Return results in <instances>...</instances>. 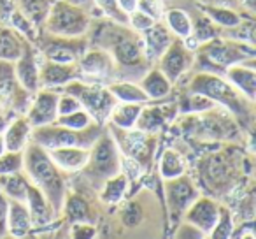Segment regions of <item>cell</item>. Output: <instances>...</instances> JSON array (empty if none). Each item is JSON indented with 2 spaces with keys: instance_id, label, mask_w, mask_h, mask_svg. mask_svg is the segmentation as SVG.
<instances>
[{
  "instance_id": "cell-51",
  "label": "cell",
  "mask_w": 256,
  "mask_h": 239,
  "mask_svg": "<svg viewBox=\"0 0 256 239\" xmlns=\"http://www.w3.org/2000/svg\"><path fill=\"white\" fill-rule=\"evenodd\" d=\"M8 214H9V199L0 190V239L8 237Z\"/></svg>"
},
{
  "instance_id": "cell-33",
  "label": "cell",
  "mask_w": 256,
  "mask_h": 239,
  "mask_svg": "<svg viewBox=\"0 0 256 239\" xmlns=\"http://www.w3.org/2000/svg\"><path fill=\"white\" fill-rule=\"evenodd\" d=\"M160 176L162 179H174L178 176L186 174V160L178 150L167 148L160 157Z\"/></svg>"
},
{
  "instance_id": "cell-35",
  "label": "cell",
  "mask_w": 256,
  "mask_h": 239,
  "mask_svg": "<svg viewBox=\"0 0 256 239\" xmlns=\"http://www.w3.org/2000/svg\"><path fill=\"white\" fill-rule=\"evenodd\" d=\"M26 186H28V178H26L23 171L14 172V174L0 176V190L11 200H22V202H25Z\"/></svg>"
},
{
  "instance_id": "cell-45",
  "label": "cell",
  "mask_w": 256,
  "mask_h": 239,
  "mask_svg": "<svg viewBox=\"0 0 256 239\" xmlns=\"http://www.w3.org/2000/svg\"><path fill=\"white\" fill-rule=\"evenodd\" d=\"M137 9L146 13L148 16H151L154 22H160L165 13L164 0H137Z\"/></svg>"
},
{
  "instance_id": "cell-46",
  "label": "cell",
  "mask_w": 256,
  "mask_h": 239,
  "mask_svg": "<svg viewBox=\"0 0 256 239\" xmlns=\"http://www.w3.org/2000/svg\"><path fill=\"white\" fill-rule=\"evenodd\" d=\"M153 23H154V20L151 18V16H148L146 13L139 11V9H136V11H132L130 15H128V27L139 34H142L144 30H148Z\"/></svg>"
},
{
  "instance_id": "cell-7",
  "label": "cell",
  "mask_w": 256,
  "mask_h": 239,
  "mask_svg": "<svg viewBox=\"0 0 256 239\" xmlns=\"http://www.w3.org/2000/svg\"><path fill=\"white\" fill-rule=\"evenodd\" d=\"M102 129H104L102 123H96V122H93L92 125L82 130H72L53 122V123H48V125L34 127L30 141L39 144L44 150H54V148H64V146H81L90 150V146L100 136Z\"/></svg>"
},
{
  "instance_id": "cell-17",
  "label": "cell",
  "mask_w": 256,
  "mask_h": 239,
  "mask_svg": "<svg viewBox=\"0 0 256 239\" xmlns=\"http://www.w3.org/2000/svg\"><path fill=\"white\" fill-rule=\"evenodd\" d=\"M220 206L221 204L214 200L212 197L198 195L190 204V207L184 211L181 220L190 221L198 230H202L206 237H209L210 230H212V227L218 221V216H220Z\"/></svg>"
},
{
  "instance_id": "cell-49",
  "label": "cell",
  "mask_w": 256,
  "mask_h": 239,
  "mask_svg": "<svg viewBox=\"0 0 256 239\" xmlns=\"http://www.w3.org/2000/svg\"><path fill=\"white\" fill-rule=\"evenodd\" d=\"M81 102L76 99L72 93H67L62 90L60 97H58V116L62 114H68V113H74V111L81 109Z\"/></svg>"
},
{
  "instance_id": "cell-3",
  "label": "cell",
  "mask_w": 256,
  "mask_h": 239,
  "mask_svg": "<svg viewBox=\"0 0 256 239\" xmlns=\"http://www.w3.org/2000/svg\"><path fill=\"white\" fill-rule=\"evenodd\" d=\"M188 92L198 93L212 100L216 106H221L246 125L252 123V104L248 100L223 74L210 71H200L190 79Z\"/></svg>"
},
{
  "instance_id": "cell-32",
  "label": "cell",
  "mask_w": 256,
  "mask_h": 239,
  "mask_svg": "<svg viewBox=\"0 0 256 239\" xmlns=\"http://www.w3.org/2000/svg\"><path fill=\"white\" fill-rule=\"evenodd\" d=\"M102 192H100V200L107 206H116L123 200L124 193L128 190V178L123 172H118L116 176H110L102 183Z\"/></svg>"
},
{
  "instance_id": "cell-44",
  "label": "cell",
  "mask_w": 256,
  "mask_h": 239,
  "mask_svg": "<svg viewBox=\"0 0 256 239\" xmlns=\"http://www.w3.org/2000/svg\"><path fill=\"white\" fill-rule=\"evenodd\" d=\"M23 171V151L6 150L0 155V176Z\"/></svg>"
},
{
  "instance_id": "cell-30",
  "label": "cell",
  "mask_w": 256,
  "mask_h": 239,
  "mask_svg": "<svg viewBox=\"0 0 256 239\" xmlns=\"http://www.w3.org/2000/svg\"><path fill=\"white\" fill-rule=\"evenodd\" d=\"M62 213L65 214L67 220L72 221H92L93 223V211L90 202L79 193H68L64 199Z\"/></svg>"
},
{
  "instance_id": "cell-29",
  "label": "cell",
  "mask_w": 256,
  "mask_h": 239,
  "mask_svg": "<svg viewBox=\"0 0 256 239\" xmlns=\"http://www.w3.org/2000/svg\"><path fill=\"white\" fill-rule=\"evenodd\" d=\"M109 92L114 95L118 102H136V104H148L151 102L139 83L126 81V79H116V81L107 85Z\"/></svg>"
},
{
  "instance_id": "cell-37",
  "label": "cell",
  "mask_w": 256,
  "mask_h": 239,
  "mask_svg": "<svg viewBox=\"0 0 256 239\" xmlns=\"http://www.w3.org/2000/svg\"><path fill=\"white\" fill-rule=\"evenodd\" d=\"M232 169L230 164L224 160L223 157L216 155V157H210V160L207 162V169H206V176L204 178L209 181V185L212 186H221V185H228L232 178Z\"/></svg>"
},
{
  "instance_id": "cell-40",
  "label": "cell",
  "mask_w": 256,
  "mask_h": 239,
  "mask_svg": "<svg viewBox=\"0 0 256 239\" xmlns=\"http://www.w3.org/2000/svg\"><path fill=\"white\" fill-rule=\"evenodd\" d=\"M216 104L212 100H209L207 97L198 95V93H186V99L182 102L178 104V111H181L182 114H195V113H204V111L214 109Z\"/></svg>"
},
{
  "instance_id": "cell-48",
  "label": "cell",
  "mask_w": 256,
  "mask_h": 239,
  "mask_svg": "<svg viewBox=\"0 0 256 239\" xmlns=\"http://www.w3.org/2000/svg\"><path fill=\"white\" fill-rule=\"evenodd\" d=\"M70 237L93 239V237H96V227L92 223V221H72Z\"/></svg>"
},
{
  "instance_id": "cell-55",
  "label": "cell",
  "mask_w": 256,
  "mask_h": 239,
  "mask_svg": "<svg viewBox=\"0 0 256 239\" xmlns=\"http://www.w3.org/2000/svg\"><path fill=\"white\" fill-rule=\"evenodd\" d=\"M6 150H8V148H6V141H4V136H2V134H0V155L4 153Z\"/></svg>"
},
{
  "instance_id": "cell-42",
  "label": "cell",
  "mask_w": 256,
  "mask_h": 239,
  "mask_svg": "<svg viewBox=\"0 0 256 239\" xmlns=\"http://www.w3.org/2000/svg\"><path fill=\"white\" fill-rule=\"evenodd\" d=\"M54 122L58 123V125H64L67 127V129H72V130H82L86 129V127L92 125L95 120L92 118V114L88 113L86 109H78L74 111V113H68V114H62V116H58Z\"/></svg>"
},
{
  "instance_id": "cell-18",
  "label": "cell",
  "mask_w": 256,
  "mask_h": 239,
  "mask_svg": "<svg viewBox=\"0 0 256 239\" xmlns=\"http://www.w3.org/2000/svg\"><path fill=\"white\" fill-rule=\"evenodd\" d=\"M25 204L30 211V216H32L34 228L50 227L51 223L56 221V218H60V214L54 211V207L51 206V202L42 193V190L37 188V186L30 181H28V186H26Z\"/></svg>"
},
{
  "instance_id": "cell-16",
  "label": "cell",
  "mask_w": 256,
  "mask_h": 239,
  "mask_svg": "<svg viewBox=\"0 0 256 239\" xmlns=\"http://www.w3.org/2000/svg\"><path fill=\"white\" fill-rule=\"evenodd\" d=\"M40 55L37 51V48L32 43L26 41L23 53L20 55V58L14 62V74L18 78L20 85L30 93H36L40 88V79H39V71H40Z\"/></svg>"
},
{
  "instance_id": "cell-10",
  "label": "cell",
  "mask_w": 256,
  "mask_h": 239,
  "mask_svg": "<svg viewBox=\"0 0 256 239\" xmlns=\"http://www.w3.org/2000/svg\"><path fill=\"white\" fill-rule=\"evenodd\" d=\"M32 95L34 93L26 92L20 85L12 62L0 60V111L8 113L9 116L25 114Z\"/></svg>"
},
{
  "instance_id": "cell-9",
  "label": "cell",
  "mask_w": 256,
  "mask_h": 239,
  "mask_svg": "<svg viewBox=\"0 0 256 239\" xmlns=\"http://www.w3.org/2000/svg\"><path fill=\"white\" fill-rule=\"evenodd\" d=\"M32 44L37 48L44 60L58 62V64H76L88 48V39L86 37H58L40 32L36 43Z\"/></svg>"
},
{
  "instance_id": "cell-21",
  "label": "cell",
  "mask_w": 256,
  "mask_h": 239,
  "mask_svg": "<svg viewBox=\"0 0 256 239\" xmlns=\"http://www.w3.org/2000/svg\"><path fill=\"white\" fill-rule=\"evenodd\" d=\"M142 43H144V53L150 62V65H154V62H158V58L162 57L165 50L168 48V44L174 41V34L167 29L164 22H154L148 30H144L142 34Z\"/></svg>"
},
{
  "instance_id": "cell-38",
  "label": "cell",
  "mask_w": 256,
  "mask_h": 239,
  "mask_svg": "<svg viewBox=\"0 0 256 239\" xmlns=\"http://www.w3.org/2000/svg\"><path fill=\"white\" fill-rule=\"evenodd\" d=\"M192 23H193V27H192V36H190V39H195L198 44H204V43H207V41L214 39V37L223 36L220 27L214 25L204 13H200V16L196 20L192 18Z\"/></svg>"
},
{
  "instance_id": "cell-27",
  "label": "cell",
  "mask_w": 256,
  "mask_h": 239,
  "mask_svg": "<svg viewBox=\"0 0 256 239\" xmlns=\"http://www.w3.org/2000/svg\"><path fill=\"white\" fill-rule=\"evenodd\" d=\"M144 104H136V102H118L110 111L107 122L110 127H116L121 130H132L136 129L137 118L140 114Z\"/></svg>"
},
{
  "instance_id": "cell-1",
  "label": "cell",
  "mask_w": 256,
  "mask_h": 239,
  "mask_svg": "<svg viewBox=\"0 0 256 239\" xmlns=\"http://www.w3.org/2000/svg\"><path fill=\"white\" fill-rule=\"evenodd\" d=\"M88 32H92V36H86L88 46L102 48L112 57L116 64V79H140L150 69V62L144 53L142 36L128 25L104 18L95 25L92 22Z\"/></svg>"
},
{
  "instance_id": "cell-43",
  "label": "cell",
  "mask_w": 256,
  "mask_h": 239,
  "mask_svg": "<svg viewBox=\"0 0 256 239\" xmlns=\"http://www.w3.org/2000/svg\"><path fill=\"white\" fill-rule=\"evenodd\" d=\"M98 9V13L107 20H112L121 25H128V15L121 11V8L118 6V0H93Z\"/></svg>"
},
{
  "instance_id": "cell-41",
  "label": "cell",
  "mask_w": 256,
  "mask_h": 239,
  "mask_svg": "<svg viewBox=\"0 0 256 239\" xmlns=\"http://www.w3.org/2000/svg\"><path fill=\"white\" fill-rule=\"evenodd\" d=\"M234 227H235V220H234V213H232L230 207L220 206V216H218V221L216 225L212 227L210 230L209 237L212 239H228L234 232Z\"/></svg>"
},
{
  "instance_id": "cell-34",
  "label": "cell",
  "mask_w": 256,
  "mask_h": 239,
  "mask_svg": "<svg viewBox=\"0 0 256 239\" xmlns=\"http://www.w3.org/2000/svg\"><path fill=\"white\" fill-rule=\"evenodd\" d=\"M202 13L214 23L216 27H220L221 30L235 29L237 25H240L244 20L237 11L230 8H218V6H204Z\"/></svg>"
},
{
  "instance_id": "cell-26",
  "label": "cell",
  "mask_w": 256,
  "mask_h": 239,
  "mask_svg": "<svg viewBox=\"0 0 256 239\" xmlns=\"http://www.w3.org/2000/svg\"><path fill=\"white\" fill-rule=\"evenodd\" d=\"M140 88L150 100H165L172 93V83L158 67H150L139 79Z\"/></svg>"
},
{
  "instance_id": "cell-31",
  "label": "cell",
  "mask_w": 256,
  "mask_h": 239,
  "mask_svg": "<svg viewBox=\"0 0 256 239\" xmlns=\"http://www.w3.org/2000/svg\"><path fill=\"white\" fill-rule=\"evenodd\" d=\"M164 23L167 29L174 34V37H179L182 41H188L192 36V16L181 8H170L168 11L164 13Z\"/></svg>"
},
{
  "instance_id": "cell-2",
  "label": "cell",
  "mask_w": 256,
  "mask_h": 239,
  "mask_svg": "<svg viewBox=\"0 0 256 239\" xmlns=\"http://www.w3.org/2000/svg\"><path fill=\"white\" fill-rule=\"evenodd\" d=\"M23 172L30 183L42 190L54 211L62 214L64 199L67 195L64 171L51 160L50 153L44 148L32 141L23 150Z\"/></svg>"
},
{
  "instance_id": "cell-22",
  "label": "cell",
  "mask_w": 256,
  "mask_h": 239,
  "mask_svg": "<svg viewBox=\"0 0 256 239\" xmlns=\"http://www.w3.org/2000/svg\"><path fill=\"white\" fill-rule=\"evenodd\" d=\"M223 76L246 97L248 100H256V69L254 62H244L235 64L224 69Z\"/></svg>"
},
{
  "instance_id": "cell-12",
  "label": "cell",
  "mask_w": 256,
  "mask_h": 239,
  "mask_svg": "<svg viewBox=\"0 0 256 239\" xmlns=\"http://www.w3.org/2000/svg\"><path fill=\"white\" fill-rule=\"evenodd\" d=\"M107 129L114 136L118 146L132 158V160H136L140 165H150L154 153V146H156V137H154L156 134L140 132L137 129L121 130L110 125H107Z\"/></svg>"
},
{
  "instance_id": "cell-50",
  "label": "cell",
  "mask_w": 256,
  "mask_h": 239,
  "mask_svg": "<svg viewBox=\"0 0 256 239\" xmlns=\"http://www.w3.org/2000/svg\"><path fill=\"white\" fill-rule=\"evenodd\" d=\"M174 237H178V239H204L206 234H204L202 230H198L195 225L190 223V221L179 220V225L174 230Z\"/></svg>"
},
{
  "instance_id": "cell-23",
  "label": "cell",
  "mask_w": 256,
  "mask_h": 239,
  "mask_svg": "<svg viewBox=\"0 0 256 239\" xmlns=\"http://www.w3.org/2000/svg\"><path fill=\"white\" fill-rule=\"evenodd\" d=\"M32 129L28 118L25 114H14L9 120L8 127L2 132L6 141V148L12 151H23L25 146L30 143V136H32Z\"/></svg>"
},
{
  "instance_id": "cell-28",
  "label": "cell",
  "mask_w": 256,
  "mask_h": 239,
  "mask_svg": "<svg viewBox=\"0 0 256 239\" xmlns=\"http://www.w3.org/2000/svg\"><path fill=\"white\" fill-rule=\"evenodd\" d=\"M26 39H23L14 29L9 25H0V60L14 64L23 53Z\"/></svg>"
},
{
  "instance_id": "cell-52",
  "label": "cell",
  "mask_w": 256,
  "mask_h": 239,
  "mask_svg": "<svg viewBox=\"0 0 256 239\" xmlns=\"http://www.w3.org/2000/svg\"><path fill=\"white\" fill-rule=\"evenodd\" d=\"M14 9H16V0H0V25H8Z\"/></svg>"
},
{
  "instance_id": "cell-8",
  "label": "cell",
  "mask_w": 256,
  "mask_h": 239,
  "mask_svg": "<svg viewBox=\"0 0 256 239\" xmlns=\"http://www.w3.org/2000/svg\"><path fill=\"white\" fill-rule=\"evenodd\" d=\"M64 92L72 93L81 102L82 109H86L96 123L106 125L112 107L118 104L114 95L109 92L106 85L98 83H88L82 79H74L64 86Z\"/></svg>"
},
{
  "instance_id": "cell-39",
  "label": "cell",
  "mask_w": 256,
  "mask_h": 239,
  "mask_svg": "<svg viewBox=\"0 0 256 239\" xmlns=\"http://www.w3.org/2000/svg\"><path fill=\"white\" fill-rule=\"evenodd\" d=\"M8 25L11 27V29H14L16 32L20 34V36L23 37V39H26L28 43H36V39L39 37L40 34V29L37 25H34L32 22H30L28 18H26L25 15H23L22 11H20L18 8L12 11L11 18H9Z\"/></svg>"
},
{
  "instance_id": "cell-19",
  "label": "cell",
  "mask_w": 256,
  "mask_h": 239,
  "mask_svg": "<svg viewBox=\"0 0 256 239\" xmlns=\"http://www.w3.org/2000/svg\"><path fill=\"white\" fill-rule=\"evenodd\" d=\"M42 58V57H40ZM40 88H64L67 83L79 79L78 62L76 64H58L51 60H40Z\"/></svg>"
},
{
  "instance_id": "cell-4",
  "label": "cell",
  "mask_w": 256,
  "mask_h": 239,
  "mask_svg": "<svg viewBox=\"0 0 256 239\" xmlns=\"http://www.w3.org/2000/svg\"><path fill=\"white\" fill-rule=\"evenodd\" d=\"M198 57L202 62H207L210 65L206 71L210 72L220 71V74H223L224 69H228L230 65L244 64V62H254L256 50L252 43H246V41L220 36L200 44Z\"/></svg>"
},
{
  "instance_id": "cell-6",
  "label": "cell",
  "mask_w": 256,
  "mask_h": 239,
  "mask_svg": "<svg viewBox=\"0 0 256 239\" xmlns=\"http://www.w3.org/2000/svg\"><path fill=\"white\" fill-rule=\"evenodd\" d=\"M90 25L92 16L86 8L72 0H54L40 32L58 37H86Z\"/></svg>"
},
{
  "instance_id": "cell-36",
  "label": "cell",
  "mask_w": 256,
  "mask_h": 239,
  "mask_svg": "<svg viewBox=\"0 0 256 239\" xmlns=\"http://www.w3.org/2000/svg\"><path fill=\"white\" fill-rule=\"evenodd\" d=\"M54 0H16V8L40 29Z\"/></svg>"
},
{
  "instance_id": "cell-13",
  "label": "cell",
  "mask_w": 256,
  "mask_h": 239,
  "mask_svg": "<svg viewBox=\"0 0 256 239\" xmlns=\"http://www.w3.org/2000/svg\"><path fill=\"white\" fill-rule=\"evenodd\" d=\"M193 64H195V53H193V50L186 44V41L174 37V41L168 44V48L158 58L156 67L174 85V83H178L193 67Z\"/></svg>"
},
{
  "instance_id": "cell-5",
  "label": "cell",
  "mask_w": 256,
  "mask_h": 239,
  "mask_svg": "<svg viewBox=\"0 0 256 239\" xmlns=\"http://www.w3.org/2000/svg\"><path fill=\"white\" fill-rule=\"evenodd\" d=\"M82 174L93 183V185H102L107 178L116 176L123 171V162H121L120 146L116 139L110 134V130L104 125L100 136L95 143L90 146V155L86 165L81 169Z\"/></svg>"
},
{
  "instance_id": "cell-53",
  "label": "cell",
  "mask_w": 256,
  "mask_h": 239,
  "mask_svg": "<svg viewBox=\"0 0 256 239\" xmlns=\"http://www.w3.org/2000/svg\"><path fill=\"white\" fill-rule=\"evenodd\" d=\"M118 6H120L123 13L130 15V13L137 9V0H118Z\"/></svg>"
},
{
  "instance_id": "cell-24",
  "label": "cell",
  "mask_w": 256,
  "mask_h": 239,
  "mask_svg": "<svg viewBox=\"0 0 256 239\" xmlns=\"http://www.w3.org/2000/svg\"><path fill=\"white\" fill-rule=\"evenodd\" d=\"M34 232V221L30 211L22 200L9 199L8 214V237H26Z\"/></svg>"
},
{
  "instance_id": "cell-25",
  "label": "cell",
  "mask_w": 256,
  "mask_h": 239,
  "mask_svg": "<svg viewBox=\"0 0 256 239\" xmlns=\"http://www.w3.org/2000/svg\"><path fill=\"white\" fill-rule=\"evenodd\" d=\"M50 153L51 160L58 165L64 172H76L81 171L88 162L90 150L81 146H64L54 148V150H46Z\"/></svg>"
},
{
  "instance_id": "cell-14",
  "label": "cell",
  "mask_w": 256,
  "mask_h": 239,
  "mask_svg": "<svg viewBox=\"0 0 256 239\" xmlns=\"http://www.w3.org/2000/svg\"><path fill=\"white\" fill-rule=\"evenodd\" d=\"M164 183L170 220L179 221L184 211L190 207V204L200 195V192L195 186V183L192 181V178L186 174L178 176L174 179H164Z\"/></svg>"
},
{
  "instance_id": "cell-47",
  "label": "cell",
  "mask_w": 256,
  "mask_h": 239,
  "mask_svg": "<svg viewBox=\"0 0 256 239\" xmlns=\"http://www.w3.org/2000/svg\"><path fill=\"white\" fill-rule=\"evenodd\" d=\"M121 220L126 227H136L142 220V209L137 202H128L126 206L121 209Z\"/></svg>"
},
{
  "instance_id": "cell-11",
  "label": "cell",
  "mask_w": 256,
  "mask_h": 239,
  "mask_svg": "<svg viewBox=\"0 0 256 239\" xmlns=\"http://www.w3.org/2000/svg\"><path fill=\"white\" fill-rule=\"evenodd\" d=\"M79 79L98 85H109L116 81V64L106 50L96 46H88L78 60Z\"/></svg>"
},
{
  "instance_id": "cell-15",
  "label": "cell",
  "mask_w": 256,
  "mask_h": 239,
  "mask_svg": "<svg viewBox=\"0 0 256 239\" xmlns=\"http://www.w3.org/2000/svg\"><path fill=\"white\" fill-rule=\"evenodd\" d=\"M58 97L60 90L56 88H39L32 95L25 116L32 127H40L53 123L58 118Z\"/></svg>"
},
{
  "instance_id": "cell-20",
  "label": "cell",
  "mask_w": 256,
  "mask_h": 239,
  "mask_svg": "<svg viewBox=\"0 0 256 239\" xmlns=\"http://www.w3.org/2000/svg\"><path fill=\"white\" fill-rule=\"evenodd\" d=\"M178 113V104H160V106H142L137 118L136 129L140 132L158 134Z\"/></svg>"
},
{
  "instance_id": "cell-54",
  "label": "cell",
  "mask_w": 256,
  "mask_h": 239,
  "mask_svg": "<svg viewBox=\"0 0 256 239\" xmlns=\"http://www.w3.org/2000/svg\"><path fill=\"white\" fill-rule=\"evenodd\" d=\"M11 118L12 116H9L8 113L0 111V134H2L6 130V127H8V123H9V120H11Z\"/></svg>"
}]
</instances>
